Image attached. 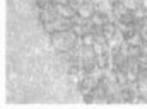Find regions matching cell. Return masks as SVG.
Masks as SVG:
<instances>
[{
  "mask_svg": "<svg viewBox=\"0 0 147 109\" xmlns=\"http://www.w3.org/2000/svg\"><path fill=\"white\" fill-rule=\"evenodd\" d=\"M57 9H58V15H62V17H72L77 14V10L74 9L70 3H57Z\"/></svg>",
  "mask_w": 147,
  "mask_h": 109,
  "instance_id": "2",
  "label": "cell"
},
{
  "mask_svg": "<svg viewBox=\"0 0 147 109\" xmlns=\"http://www.w3.org/2000/svg\"><path fill=\"white\" fill-rule=\"evenodd\" d=\"M50 39H51V44L58 51H70L80 41V36L74 29H69V31H55V33H51Z\"/></svg>",
  "mask_w": 147,
  "mask_h": 109,
  "instance_id": "1",
  "label": "cell"
},
{
  "mask_svg": "<svg viewBox=\"0 0 147 109\" xmlns=\"http://www.w3.org/2000/svg\"><path fill=\"white\" fill-rule=\"evenodd\" d=\"M123 3H125V7H127L128 10H137L139 7L144 5L142 0H123Z\"/></svg>",
  "mask_w": 147,
  "mask_h": 109,
  "instance_id": "3",
  "label": "cell"
},
{
  "mask_svg": "<svg viewBox=\"0 0 147 109\" xmlns=\"http://www.w3.org/2000/svg\"><path fill=\"white\" fill-rule=\"evenodd\" d=\"M53 0H36V7L39 10H45V9H48V5L51 3Z\"/></svg>",
  "mask_w": 147,
  "mask_h": 109,
  "instance_id": "4",
  "label": "cell"
}]
</instances>
